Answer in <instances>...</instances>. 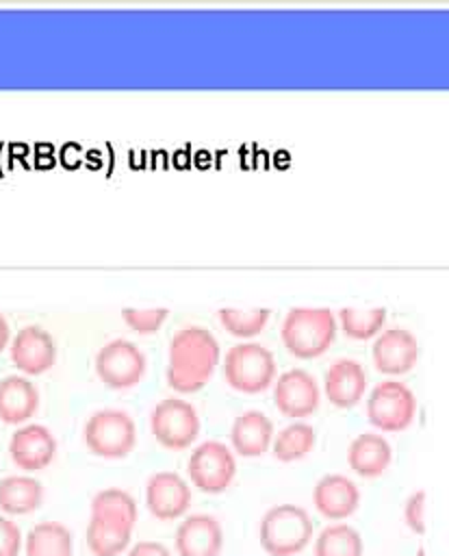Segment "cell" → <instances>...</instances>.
<instances>
[{
    "instance_id": "cell-13",
    "label": "cell",
    "mask_w": 449,
    "mask_h": 556,
    "mask_svg": "<svg viewBox=\"0 0 449 556\" xmlns=\"http://www.w3.org/2000/svg\"><path fill=\"white\" fill-rule=\"evenodd\" d=\"M371 358L377 371L388 376L406 374L414 367L419 358L416 337L403 326L384 328L371 348Z\"/></svg>"
},
{
    "instance_id": "cell-7",
    "label": "cell",
    "mask_w": 449,
    "mask_h": 556,
    "mask_svg": "<svg viewBox=\"0 0 449 556\" xmlns=\"http://www.w3.org/2000/svg\"><path fill=\"white\" fill-rule=\"evenodd\" d=\"M150 428L163 447L184 450L197 439L202 421L191 402L171 395L152 408Z\"/></svg>"
},
{
    "instance_id": "cell-4",
    "label": "cell",
    "mask_w": 449,
    "mask_h": 556,
    "mask_svg": "<svg viewBox=\"0 0 449 556\" xmlns=\"http://www.w3.org/2000/svg\"><path fill=\"white\" fill-rule=\"evenodd\" d=\"M223 376L241 393H260L275 382V356L256 341H241L223 356Z\"/></svg>"
},
{
    "instance_id": "cell-29",
    "label": "cell",
    "mask_w": 449,
    "mask_h": 556,
    "mask_svg": "<svg viewBox=\"0 0 449 556\" xmlns=\"http://www.w3.org/2000/svg\"><path fill=\"white\" fill-rule=\"evenodd\" d=\"M167 315H169V311L163 306H156V308L124 306L121 308V319L126 321V326H130L139 334H154L165 324Z\"/></svg>"
},
{
    "instance_id": "cell-16",
    "label": "cell",
    "mask_w": 449,
    "mask_h": 556,
    "mask_svg": "<svg viewBox=\"0 0 449 556\" xmlns=\"http://www.w3.org/2000/svg\"><path fill=\"white\" fill-rule=\"evenodd\" d=\"M312 504L325 519L341 521L358 510L360 489L343 473H328L315 484Z\"/></svg>"
},
{
    "instance_id": "cell-15",
    "label": "cell",
    "mask_w": 449,
    "mask_h": 556,
    "mask_svg": "<svg viewBox=\"0 0 449 556\" xmlns=\"http://www.w3.org/2000/svg\"><path fill=\"white\" fill-rule=\"evenodd\" d=\"M11 460L26 471L43 469L56 454V439L43 424H24L9 439Z\"/></svg>"
},
{
    "instance_id": "cell-6",
    "label": "cell",
    "mask_w": 449,
    "mask_h": 556,
    "mask_svg": "<svg viewBox=\"0 0 449 556\" xmlns=\"http://www.w3.org/2000/svg\"><path fill=\"white\" fill-rule=\"evenodd\" d=\"M416 413V397L401 380H382L367 397V419L382 432L406 430Z\"/></svg>"
},
{
    "instance_id": "cell-18",
    "label": "cell",
    "mask_w": 449,
    "mask_h": 556,
    "mask_svg": "<svg viewBox=\"0 0 449 556\" xmlns=\"http://www.w3.org/2000/svg\"><path fill=\"white\" fill-rule=\"evenodd\" d=\"M273 421L256 408L243 410L230 426V445L239 456H262L273 443Z\"/></svg>"
},
{
    "instance_id": "cell-20",
    "label": "cell",
    "mask_w": 449,
    "mask_h": 556,
    "mask_svg": "<svg viewBox=\"0 0 449 556\" xmlns=\"http://www.w3.org/2000/svg\"><path fill=\"white\" fill-rule=\"evenodd\" d=\"M39 406V391L22 374H9L0 380V419L4 424H24Z\"/></svg>"
},
{
    "instance_id": "cell-2",
    "label": "cell",
    "mask_w": 449,
    "mask_h": 556,
    "mask_svg": "<svg viewBox=\"0 0 449 556\" xmlns=\"http://www.w3.org/2000/svg\"><path fill=\"white\" fill-rule=\"evenodd\" d=\"M336 337V315L328 306H293L282 319L280 339L297 358L325 354Z\"/></svg>"
},
{
    "instance_id": "cell-25",
    "label": "cell",
    "mask_w": 449,
    "mask_h": 556,
    "mask_svg": "<svg viewBox=\"0 0 449 556\" xmlns=\"http://www.w3.org/2000/svg\"><path fill=\"white\" fill-rule=\"evenodd\" d=\"M315 556H362V536L349 523H330L315 539Z\"/></svg>"
},
{
    "instance_id": "cell-22",
    "label": "cell",
    "mask_w": 449,
    "mask_h": 556,
    "mask_svg": "<svg viewBox=\"0 0 449 556\" xmlns=\"http://www.w3.org/2000/svg\"><path fill=\"white\" fill-rule=\"evenodd\" d=\"M43 502V486L37 478L13 473L0 480V510L7 515H26Z\"/></svg>"
},
{
    "instance_id": "cell-21",
    "label": "cell",
    "mask_w": 449,
    "mask_h": 556,
    "mask_svg": "<svg viewBox=\"0 0 449 556\" xmlns=\"http://www.w3.org/2000/svg\"><path fill=\"white\" fill-rule=\"evenodd\" d=\"M134 526L108 517H89L87 523V547L93 556H119L128 549Z\"/></svg>"
},
{
    "instance_id": "cell-32",
    "label": "cell",
    "mask_w": 449,
    "mask_h": 556,
    "mask_svg": "<svg viewBox=\"0 0 449 556\" xmlns=\"http://www.w3.org/2000/svg\"><path fill=\"white\" fill-rule=\"evenodd\" d=\"M128 556H174V554L158 541H139L128 549Z\"/></svg>"
},
{
    "instance_id": "cell-9",
    "label": "cell",
    "mask_w": 449,
    "mask_h": 556,
    "mask_svg": "<svg viewBox=\"0 0 449 556\" xmlns=\"http://www.w3.org/2000/svg\"><path fill=\"white\" fill-rule=\"evenodd\" d=\"M147 367L143 350L128 339L106 341L95 354V374L111 389L134 387Z\"/></svg>"
},
{
    "instance_id": "cell-31",
    "label": "cell",
    "mask_w": 449,
    "mask_h": 556,
    "mask_svg": "<svg viewBox=\"0 0 449 556\" xmlns=\"http://www.w3.org/2000/svg\"><path fill=\"white\" fill-rule=\"evenodd\" d=\"M423 504H425V493L423 491H414L406 504H403V519L408 523V528L416 534H423L425 530V521H423Z\"/></svg>"
},
{
    "instance_id": "cell-1",
    "label": "cell",
    "mask_w": 449,
    "mask_h": 556,
    "mask_svg": "<svg viewBox=\"0 0 449 556\" xmlns=\"http://www.w3.org/2000/svg\"><path fill=\"white\" fill-rule=\"evenodd\" d=\"M219 356V341L208 328L184 326L169 343L167 384L178 393L200 391L210 380Z\"/></svg>"
},
{
    "instance_id": "cell-5",
    "label": "cell",
    "mask_w": 449,
    "mask_h": 556,
    "mask_svg": "<svg viewBox=\"0 0 449 556\" xmlns=\"http://www.w3.org/2000/svg\"><path fill=\"white\" fill-rule=\"evenodd\" d=\"M82 437L95 456L124 458L137 443V424L121 408H100L87 417Z\"/></svg>"
},
{
    "instance_id": "cell-19",
    "label": "cell",
    "mask_w": 449,
    "mask_h": 556,
    "mask_svg": "<svg viewBox=\"0 0 449 556\" xmlns=\"http://www.w3.org/2000/svg\"><path fill=\"white\" fill-rule=\"evenodd\" d=\"M393 460L390 443L384 434L377 432H360L351 439L347 447V463L349 467L362 478H377L382 476Z\"/></svg>"
},
{
    "instance_id": "cell-28",
    "label": "cell",
    "mask_w": 449,
    "mask_h": 556,
    "mask_svg": "<svg viewBox=\"0 0 449 556\" xmlns=\"http://www.w3.org/2000/svg\"><path fill=\"white\" fill-rule=\"evenodd\" d=\"M269 308L254 306V308H236V306H223L219 308V321L221 326L241 339L256 337L265 324L269 321Z\"/></svg>"
},
{
    "instance_id": "cell-11",
    "label": "cell",
    "mask_w": 449,
    "mask_h": 556,
    "mask_svg": "<svg viewBox=\"0 0 449 556\" xmlns=\"http://www.w3.org/2000/svg\"><path fill=\"white\" fill-rule=\"evenodd\" d=\"M9 354L13 365L28 374V376H37L48 371L54 361H56V345L52 334L39 326V324H28L22 326L15 337L11 339L9 345Z\"/></svg>"
},
{
    "instance_id": "cell-27",
    "label": "cell",
    "mask_w": 449,
    "mask_h": 556,
    "mask_svg": "<svg viewBox=\"0 0 449 556\" xmlns=\"http://www.w3.org/2000/svg\"><path fill=\"white\" fill-rule=\"evenodd\" d=\"M91 515L126 521L130 526H134L137 517H139L134 497L128 491L117 489V486L102 489V491H98L93 495V500H91Z\"/></svg>"
},
{
    "instance_id": "cell-30",
    "label": "cell",
    "mask_w": 449,
    "mask_h": 556,
    "mask_svg": "<svg viewBox=\"0 0 449 556\" xmlns=\"http://www.w3.org/2000/svg\"><path fill=\"white\" fill-rule=\"evenodd\" d=\"M22 549V530L15 521L0 515V556H17Z\"/></svg>"
},
{
    "instance_id": "cell-8",
    "label": "cell",
    "mask_w": 449,
    "mask_h": 556,
    "mask_svg": "<svg viewBox=\"0 0 449 556\" xmlns=\"http://www.w3.org/2000/svg\"><path fill=\"white\" fill-rule=\"evenodd\" d=\"M189 478L204 493H221L236 476L234 450L221 441L208 439L193 447L189 456Z\"/></svg>"
},
{
    "instance_id": "cell-10",
    "label": "cell",
    "mask_w": 449,
    "mask_h": 556,
    "mask_svg": "<svg viewBox=\"0 0 449 556\" xmlns=\"http://www.w3.org/2000/svg\"><path fill=\"white\" fill-rule=\"evenodd\" d=\"M273 400L282 415L302 419L317 410L321 400V389L317 378L310 371L302 367H293L275 378Z\"/></svg>"
},
{
    "instance_id": "cell-33",
    "label": "cell",
    "mask_w": 449,
    "mask_h": 556,
    "mask_svg": "<svg viewBox=\"0 0 449 556\" xmlns=\"http://www.w3.org/2000/svg\"><path fill=\"white\" fill-rule=\"evenodd\" d=\"M7 343H9V321L0 313V352L7 348Z\"/></svg>"
},
{
    "instance_id": "cell-12",
    "label": "cell",
    "mask_w": 449,
    "mask_h": 556,
    "mask_svg": "<svg viewBox=\"0 0 449 556\" xmlns=\"http://www.w3.org/2000/svg\"><path fill=\"white\" fill-rule=\"evenodd\" d=\"M145 506L156 519H178L191 506V486L176 471H156L145 482Z\"/></svg>"
},
{
    "instance_id": "cell-17",
    "label": "cell",
    "mask_w": 449,
    "mask_h": 556,
    "mask_svg": "<svg viewBox=\"0 0 449 556\" xmlns=\"http://www.w3.org/2000/svg\"><path fill=\"white\" fill-rule=\"evenodd\" d=\"M325 397L338 408H351L367 391L364 367L356 358H336L330 363L323 378Z\"/></svg>"
},
{
    "instance_id": "cell-23",
    "label": "cell",
    "mask_w": 449,
    "mask_h": 556,
    "mask_svg": "<svg viewBox=\"0 0 449 556\" xmlns=\"http://www.w3.org/2000/svg\"><path fill=\"white\" fill-rule=\"evenodd\" d=\"M26 556H72V532L61 521H39L24 541Z\"/></svg>"
},
{
    "instance_id": "cell-3",
    "label": "cell",
    "mask_w": 449,
    "mask_h": 556,
    "mask_svg": "<svg viewBox=\"0 0 449 556\" xmlns=\"http://www.w3.org/2000/svg\"><path fill=\"white\" fill-rule=\"evenodd\" d=\"M258 536L269 556H293L310 543L312 519L297 504H278L262 515Z\"/></svg>"
},
{
    "instance_id": "cell-24",
    "label": "cell",
    "mask_w": 449,
    "mask_h": 556,
    "mask_svg": "<svg viewBox=\"0 0 449 556\" xmlns=\"http://www.w3.org/2000/svg\"><path fill=\"white\" fill-rule=\"evenodd\" d=\"M315 439H317L315 428L304 419H295L288 426H284L280 432H275L271 452L278 460L293 463L310 454V450L315 447Z\"/></svg>"
},
{
    "instance_id": "cell-14",
    "label": "cell",
    "mask_w": 449,
    "mask_h": 556,
    "mask_svg": "<svg viewBox=\"0 0 449 556\" xmlns=\"http://www.w3.org/2000/svg\"><path fill=\"white\" fill-rule=\"evenodd\" d=\"M174 545L178 556H219L223 547V528L215 515H189L178 523Z\"/></svg>"
},
{
    "instance_id": "cell-26",
    "label": "cell",
    "mask_w": 449,
    "mask_h": 556,
    "mask_svg": "<svg viewBox=\"0 0 449 556\" xmlns=\"http://www.w3.org/2000/svg\"><path fill=\"white\" fill-rule=\"evenodd\" d=\"M338 321L343 332L349 339L367 341L382 332L386 324V308L384 306H371V308H356V306H343L338 311Z\"/></svg>"
}]
</instances>
